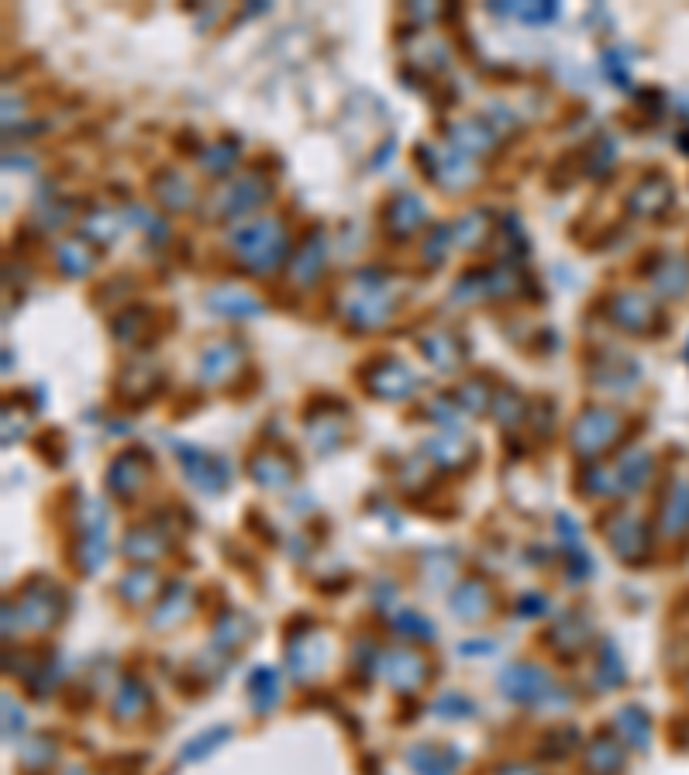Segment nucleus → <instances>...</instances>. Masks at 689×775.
I'll return each mask as SVG.
<instances>
[{"instance_id":"obj_5","label":"nucleus","mask_w":689,"mask_h":775,"mask_svg":"<svg viewBox=\"0 0 689 775\" xmlns=\"http://www.w3.org/2000/svg\"><path fill=\"white\" fill-rule=\"evenodd\" d=\"M452 603L459 607L462 617H479V614H486V603H490V596H486V589L479 586V583H469V586H462L459 593L452 596Z\"/></svg>"},{"instance_id":"obj_1","label":"nucleus","mask_w":689,"mask_h":775,"mask_svg":"<svg viewBox=\"0 0 689 775\" xmlns=\"http://www.w3.org/2000/svg\"><path fill=\"white\" fill-rule=\"evenodd\" d=\"M617 428H621V421H617L614 414H607V410H586V414L579 417L576 428H572V445H576V452H583V455H590V452L596 455L614 441Z\"/></svg>"},{"instance_id":"obj_7","label":"nucleus","mask_w":689,"mask_h":775,"mask_svg":"<svg viewBox=\"0 0 689 775\" xmlns=\"http://www.w3.org/2000/svg\"><path fill=\"white\" fill-rule=\"evenodd\" d=\"M503 775H534V772H528V769H507Z\"/></svg>"},{"instance_id":"obj_4","label":"nucleus","mask_w":689,"mask_h":775,"mask_svg":"<svg viewBox=\"0 0 689 775\" xmlns=\"http://www.w3.org/2000/svg\"><path fill=\"white\" fill-rule=\"evenodd\" d=\"M624 765V748L621 744H614L610 738H600L596 741V748L590 751V769L600 772V775H610L617 772Z\"/></svg>"},{"instance_id":"obj_6","label":"nucleus","mask_w":689,"mask_h":775,"mask_svg":"<svg viewBox=\"0 0 689 775\" xmlns=\"http://www.w3.org/2000/svg\"><path fill=\"white\" fill-rule=\"evenodd\" d=\"M617 727H621L634 744H645V738H648V720L638 707H627L621 717H617Z\"/></svg>"},{"instance_id":"obj_2","label":"nucleus","mask_w":689,"mask_h":775,"mask_svg":"<svg viewBox=\"0 0 689 775\" xmlns=\"http://www.w3.org/2000/svg\"><path fill=\"white\" fill-rule=\"evenodd\" d=\"M500 682L507 689V696H514V700H538L545 689H552V676L534 669V665H517V669L503 672Z\"/></svg>"},{"instance_id":"obj_3","label":"nucleus","mask_w":689,"mask_h":775,"mask_svg":"<svg viewBox=\"0 0 689 775\" xmlns=\"http://www.w3.org/2000/svg\"><path fill=\"white\" fill-rule=\"evenodd\" d=\"M662 531L669 538L689 531V483H676L669 493V500L662 503Z\"/></svg>"}]
</instances>
